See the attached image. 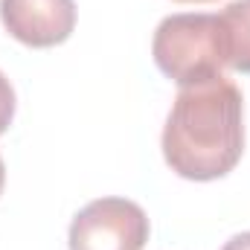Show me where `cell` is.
Masks as SVG:
<instances>
[{"instance_id": "obj_1", "label": "cell", "mask_w": 250, "mask_h": 250, "mask_svg": "<svg viewBox=\"0 0 250 250\" xmlns=\"http://www.w3.org/2000/svg\"><path fill=\"white\" fill-rule=\"evenodd\" d=\"M160 146L178 178L207 184L230 175L245 151V99L239 84L215 76L181 87Z\"/></svg>"}, {"instance_id": "obj_2", "label": "cell", "mask_w": 250, "mask_h": 250, "mask_svg": "<svg viewBox=\"0 0 250 250\" xmlns=\"http://www.w3.org/2000/svg\"><path fill=\"white\" fill-rule=\"evenodd\" d=\"M151 56L157 70L178 87L201 84L224 76L218 21L207 12H181L157 23L151 38Z\"/></svg>"}, {"instance_id": "obj_3", "label": "cell", "mask_w": 250, "mask_h": 250, "mask_svg": "<svg viewBox=\"0 0 250 250\" xmlns=\"http://www.w3.org/2000/svg\"><path fill=\"white\" fill-rule=\"evenodd\" d=\"M151 224L140 204L128 198H96L82 207L67 233L70 250H143Z\"/></svg>"}, {"instance_id": "obj_4", "label": "cell", "mask_w": 250, "mask_h": 250, "mask_svg": "<svg viewBox=\"0 0 250 250\" xmlns=\"http://www.w3.org/2000/svg\"><path fill=\"white\" fill-rule=\"evenodd\" d=\"M0 23L6 32L35 50L59 47L76 29L73 0H0Z\"/></svg>"}, {"instance_id": "obj_5", "label": "cell", "mask_w": 250, "mask_h": 250, "mask_svg": "<svg viewBox=\"0 0 250 250\" xmlns=\"http://www.w3.org/2000/svg\"><path fill=\"white\" fill-rule=\"evenodd\" d=\"M218 41L227 70L250 76V0H233L218 15Z\"/></svg>"}, {"instance_id": "obj_6", "label": "cell", "mask_w": 250, "mask_h": 250, "mask_svg": "<svg viewBox=\"0 0 250 250\" xmlns=\"http://www.w3.org/2000/svg\"><path fill=\"white\" fill-rule=\"evenodd\" d=\"M12 120H15V87L0 70V134L9 131Z\"/></svg>"}, {"instance_id": "obj_7", "label": "cell", "mask_w": 250, "mask_h": 250, "mask_svg": "<svg viewBox=\"0 0 250 250\" xmlns=\"http://www.w3.org/2000/svg\"><path fill=\"white\" fill-rule=\"evenodd\" d=\"M221 250H250V230L248 233H236L233 239H227Z\"/></svg>"}, {"instance_id": "obj_8", "label": "cell", "mask_w": 250, "mask_h": 250, "mask_svg": "<svg viewBox=\"0 0 250 250\" xmlns=\"http://www.w3.org/2000/svg\"><path fill=\"white\" fill-rule=\"evenodd\" d=\"M3 184H6V166H3V157H0V192H3Z\"/></svg>"}, {"instance_id": "obj_9", "label": "cell", "mask_w": 250, "mask_h": 250, "mask_svg": "<svg viewBox=\"0 0 250 250\" xmlns=\"http://www.w3.org/2000/svg\"><path fill=\"white\" fill-rule=\"evenodd\" d=\"M175 3H215V0H175Z\"/></svg>"}]
</instances>
